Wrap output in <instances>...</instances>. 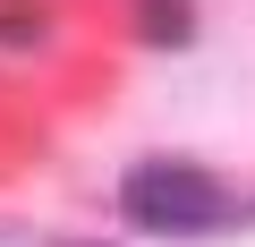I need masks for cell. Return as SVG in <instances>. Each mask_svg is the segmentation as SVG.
Wrapping results in <instances>:
<instances>
[{"label":"cell","instance_id":"obj_1","mask_svg":"<svg viewBox=\"0 0 255 247\" xmlns=\"http://www.w3.org/2000/svg\"><path fill=\"white\" fill-rule=\"evenodd\" d=\"M119 205H128L136 230H162V239H196V230H213L230 213L221 179L196 171V162H136V171L119 179Z\"/></svg>","mask_w":255,"mask_h":247},{"label":"cell","instance_id":"obj_2","mask_svg":"<svg viewBox=\"0 0 255 247\" xmlns=\"http://www.w3.org/2000/svg\"><path fill=\"white\" fill-rule=\"evenodd\" d=\"M136 34L162 43V51H179L196 34V0H136Z\"/></svg>","mask_w":255,"mask_h":247},{"label":"cell","instance_id":"obj_3","mask_svg":"<svg viewBox=\"0 0 255 247\" xmlns=\"http://www.w3.org/2000/svg\"><path fill=\"white\" fill-rule=\"evenodd\" d=\"M43 26H34V9H0V43H34Z\"/></svg>","mask_w":255,"mask_h":247}]
</instances>
